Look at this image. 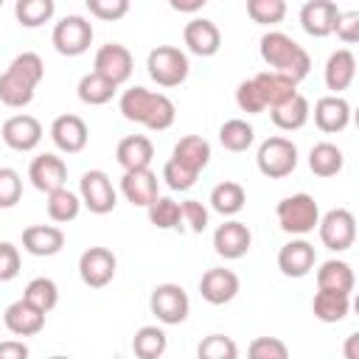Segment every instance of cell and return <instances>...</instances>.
Here are the masks:
<instances>
[{
    "mask_svg": "<svg viewBox=\"0 0 359 359\" xmlns=\"http://www.w3.org/2000/svg\"><path fill=\"white\" fill-rule=\"evenodd\" d=\"M353 76H356V56L348 48L334 50L325 62V87L334 90V95H337V93L351 87Z\"/></svg>",
    "mask_w": 359,
    "mask_h": 359,
    "instance_id": "25",
    "label": "cell"
},
{
    "mask_svg": "<svg viewBox=\"0 0 359 359\" xmlns=\"http://www.w3.org/2000/svg\"><path fill=\"white\" fill-rule=\"evenodd\" d=\"M180 210H182V222L188 224L191 233H202V230L208 227V208H205L202 202L185 199V202L180 205Z\"/></svg>",
    "mask_w": 359,
    "mask_h": 359,
    "instance_id": "51",
    "label": "cell"
},
{
    "mask_svg": "<svg viewBox=\"0 0 359 359\" xmlns=\"http://www.w3.org/2000/svg\"><path fill=\"white\" fill-rule=\"evenodd\" d=\"M121 191L135 208H149L157 194V174L151 168H129L121 177Z\"/></svg>",
    "mask_w": 359,
    "mask_h": 359,
    "instance_id": "18",
    "label": "cell"
},
{
    "mask_svg": "<svg viewBox=\"0 0 359 359\" xmlns=\"http://www.w3.org/2000/svg\"><path fill=\"white\" fill-rule=\"evenodd\" d=\"M3 323L6 328L14 334V337H36L42 328H45V311H39L36 306H31L25 297L14 300L6 314H3Z\"/></svg>",
    "mask_w": 359,
    "mask_h": 359,
    "instance_id": "19",
    "label": "cell"
},
{
    "mask_svg": "<svg viewBox=\"0 0 359 359\" xmlns=\"http://www.w3.org/2000/svg\"><path fill=\"white\" fill-rule=\"evenodd\" d=\"M317 233L323 247H328L331 252H345L356 241V219L348 208H334L325 216H320Z\"/></svg>",
    "mask_w": 359,
    "mask_h": 359,
    "instance_id": "5",
    "label": "cell"
},
{
    "mask_svg": "<svg viewBox=\"0 0 359 359\" xmlns=\"http://www.w3.org/2000/svg\"><path fill=\"white\" fill-rule=\"evenodd\" d=\"M317 264V252H314V244L303 241V238H294L289 244L280 247L278 252V269L286 275V278H306Z\"/></svg>",
    "mask_w": 359,
    "mask_h": 359,
    "instance_id": "17",
    "label": "cell"
},
{
    "mask_svg": "<svg viewBox=\"0 0 359 359\" xmlns=\"http://www.w3.org/2000/svg\"><path fill=\"white\" fill-rule=\"evenodd\" d=\"M238 275L224 266H213L199 278V294L210 306H224L238 294Z\"/></svg>",
    "mask_w": 359,
    "mask_h": 359,
    "instance_id": "11",
    "label": "cell"
},
{
    "mask_svg": "<svg viewBox=\"0 0 359 359\" xmlns=\"http://www.w3.org/2000/svg\"><path fill=\"white\" fill-rule=\"evenodd\" d=\"M339 8L334 0H309L303 8H300V25L309 36H328L334 31V20H337Z\"/></svg>",
    "mask_w": 359,
    "mask_h": 359,
    "instance_id": "22",
    "label": "cell"
},
{
    "mask_svg": "<svg viewBox=\"0 0 359 359\" xmlns=\"http://www.w3.org/2000/svg\"><path fill=\"white\" fill-rule=\"evenodd\" d=\"M171 157H174L177 163H182V165H188L191 171L199 174V171L210 163V143H208L202 135H185V137L177 140Z\"/></svg>",
    "mask_w": 359,
    "mask_h": 359,
    "instance_id": "27",
    "label": "cell"
},
{
    "mask_svg": "<svg viewBox=\"0 0 359 359\" xmlns=\"http://www.w3.org/2000/svg\"><path fill=\"white\" fill-rule=\"evenodd\" d=\"M345 359H359V334H351L345 342Z\"/></svg>",
    "mask_w": 359,
    "mask_h": 359,
    "instance_id": "55",
    "label": "cell"
},
{
    "mask_svg": "<svg viewBox=\"0 0 359 359\" xmlns=\"http://www.w3.org/2000/svg\"><path fill=\"white\" fill-rule=\"evenodd\" d=\"M0 135H3V143L8 149H14V151H31L42 140V123L34 115H25V112L22 115H11L3 123Z\"/></svg>",
    "mask_w": 359,
    "mask_h": 359,
    "instance_id": "12",
    "label": "cell"
},
{
    "mask_svg": "<svg viewBox=\"0 0 359 359\" xmlns=\"http://www.w3.org/2000/svg\"><path fill=\"white\" fill-rule=\"evenodd\" d=\"M314 123L325 135H337L351 123V104L337 93V95H323L314 104Z\"/></svg>",
    "mask_w": 359,
    "mask_h": 359,
    "instance_id": "20",
    "label": "cell"
},
{
    "mask_svg": "<svg viewBox=\"0 0 359 359\" xmlns=\"http://www.w3.org/2000/svg\"><path fill=\"white\" fill-rule=\"evenodd\" d=\"M151 157H154V146H151V140L146 135H126L118 143V149H115V160L121 163L123 171H129V168H149Z\"/></svg>",
    "mask_w": 359,
    "mask_h": 359,
    "instance_id": "26",
    "label": "cell"
},
{
    "mask_svg": "<svg viewBox=\"0 0 359 359\" xmlns=\"http://www.w3.org/2000/svg\"><path fill=\"white\" fill-rule=\"evenodd\" d=\"M252 137H255V132H252V126L247 123V121H241V118H230V121H224L222 123V129H219V143L227 149V151H247L250 146H252Z\"/></svg>",
    "mask_w": 359,
    "mask_h": 359,
    "instance_id": "36",
    "label": "cell"
},
{
    "mask_svg": "<svg viewBox=\"0 0 359 359\" xmlns=\"http://www.w3.org/2000/svg\"><path fill=\"white\" fill-rule=\"evenodd\" d=\"M250 244H252V233L244 222H224L216 227L213 233V250L216 255L227 258V261H236V258H244L250 252Z\"/></svg>",
    "mask_w": 359,
    "mask_h": 359,
    "instance_id": "13",
    "label": "cell"
},
{
    "mask_svg": "<svg viewBox=\"0 0 359 359\" xmlns=\"http://www.w3.org/2000/svg\"><path fill=\"white\" fill-rule=\"evenodd\" d=\"M258 171L269 180H283L297 168V146L289 137H266L258 146Z\"/></svg>",
    "mask_w": 359,
    "mask_h": 359,
    "instance_id": "4",
    "label": "cell"
},
{
    "mask_svg": "<svg viewBox=\"0 0 359 359\" xmlns=\"http://www.w3.org/2000/svg\"><path fill=\"white\" fill-rule=\"evenodd\" d=\"M20 272V250L11 241H0V280H11Z\"/></svg>",
    "mask_w": 359,
    "mask_h": 359,
    "instance_id": "52",
    "label": "cell"
},
{
    "mask_svg": "<svg viewBox=\"0 0 359 359\" xmlns=\"http://www.w3.org/2000/svg\"><path fill=\"white\" fill-rule=\"evenodd\" d=\"M132 67H135V62H132V53H129L126 45L107 42V45H101V48L95 50L93 70H95L98 76L109 79L112 84H123V81H129Z\"/></svg>",
    "mask_w": 359,
    "mask_h": 359,
    "instance_id": "10",
    "label": "cell"
},
{
    "mask_svg": "<svg viewBox=\"0 0 359 359\" xmlns=\"http://www.w3.org/2000/svg\"><path fill=\"white\" fill-rule=\"evenodd\" d=\"M79 210H81V196H76L65 185L48 194V216H50V222L67 224V222H73L79 216Z\"/></svg>",
    "mask_w": 359,
    "mask_h": 359,
    "instance_id": "33",
    "label": "cell"
},
{
    "mask_svg": "<svg viewBox=\"0 0 359 359\" xmlns=\"http://www.w3.org/2000/svg\"><path fill=\"white\" fill-rule=\"evenodd\" d=\"M205 3H208V0H168V6H171L174 11H180V14H194V11H199Z\"/></svg>",
    "mask_w": 359,
    "mask_h": 359,
    "instance_id": "54",
    "label": "cell"
},
{
    "mask_svg": "<svg viewBox=\"0 0 359 359\" xmlns=\"http://www.w3.org/2000/svg\"><path fill=\"white\" fill-rule=\"evenodd\" d=\"M353 283H356L353 269H351V264H345V261L331 258V261H325V264L317 269V289L353 292Z\"/></svg>",
    "mask_w": 359,
    "mask_h": 359,
    "instance_id": "31",
    "label": "cell"
},
{
    "mask_svg": "<svg viewBox=\"0 0 359 359\" xmlns=\"http://www.w3.org/2000/svg\"><path fill=\"white\" fill-rule=\"evenodd\" d=\"M118 258L107 247H87L79 258V278L90 289H101L115 278Z\"/></svg>",
    "mask_w": 359,
    "mask_h": 359,
    "instance_id": "9",
    "label": "cell"
},
{
    "mask_svg": "<svg viewBox=\"0 0 359 359\" xmlns=\"http://www.w3.org/2000/svg\"><path fill=\"white\" fill-rule=\"evenodd\" d=\"M342 149L323 140V143H314L311 151H309V168L317 174V177H337L342 171Z\"/></svg>",
    "mask_w": 359,
    "mask_h": 359,
    "instance_id": "29",
    "label": "cell"
},
{
    "mask_svg": "<svg viewBox=\"0 0 359 359\" xmlns=\"http://www.w3.org/2000/svg\"><path fill=\"white\" fill-rule=\"evenodd\" d=\"M174 118H177V107H174V101H171L168 95H163V93H154L143 126L151 129V132H163V129H168V126L174 123Z\"/></svg>",
    "mask_w": 359,
    "mask_h": 359,
    "instance_id": "42",
    "label": "cell"
},
{
    "mask_svg": "<svg viewBox=\"0 0 359 359\" xmlns=\"http://www.w3.org/2000/svg\"><path fill=\"white\" fill-rule=\"evenodd\" d=\"M50 140L59 151L65 154H79L87 140H90V132H87V123L79 118V115H59L53 123H50Z\"/></svg>",
    "mask_w": 359,
    "mask_h": 359,
    "instance_id": "16",
    "label": "cell"
},
{
    "mask_svg": "<svg viewBox=\"0 0 359 359\" xmlns=\"http://www.w3.org/2000/svg\"><path fill=\"white\" fill-rule=\"evenodd\" d=\"M149 222L157 227V230H177L182 224V210H180V202L168 199V196H157L151 205H149Z\"/></svg>",
    "mask_w": 359,
    "mask_h": 359,
    "instance_id": "40",
    "label": "cell"
},
{
    "mask_svg": "<svg viewBox=\"0 0 359 359\" xmlns=\"http://www.w3.org/2000/svg\"><path fill=\"white\" fill-rule=\"evenodd\" d=\"M275 216H278V224H280L283 233L306 236V233H311L317 227L320 208H317L314 196H309V194H292V196H286V199L278 202Z\"/></svg>",
    "mask_w": 359,
    "mask_h": 359,
    "instance_id": "2",
    "label": "cell"
},
{
    "mask_svg": "<svg viewBox=\"0 0 359 359\" xmlns=\"http://www.w3.org/2000/svg\"><path fill=\"white\" fill-rule=\"evenodd\" d=\"M252 79H255V84H258L266 107H278L280 101H286V98H292L297 93V84L289 76L278 73V70H264V73H258Z\"/></svg>",
    "mask_w": 359,
    "mask_h": 359,
    "instance_id": "28",
    "label": "cell"
},
{
    "mask_svg": "<svg viewBox=\"0 0 359 359\" xmlns=\"http://www.w3.org/2000/svg\"><path fill=\"white\" fill-rule=\"evenodd\" d=\"M84 3H87L90 14L104 22H115L129 14V0H84Z\"/></svg>",
    "mask_w": 359,
    "mask_h": 359,
    "instance_id": "49",
    "label": "cell"
},
{
    "mask_svg": "<svg viewBox=\"0 0 359 359\" xmlns=\"http://www.w3.org/2000/svg\"><path fill=\"white\" fill-rule=\"evenodd\" d=\"M149 309L151 314L165 323V325H180L188 320V311H191V300H188V292L180 286V283H160L151 289V297H149Z\"/></svg>",
    "mask_w": 359,
    "mask_h": 359,
    "instance_id": "6",
    "label": "cell"
},
{
    "mask_svg": "<svg viewBox=\"0 0 359 359\" xmlns=\"http://www.w3.org/2000/svg\"><path fill=\"white\" fill-rule=\"evenodd\" d=\"M151 98L154 93L146 90V87H129L123 95H121V115L132 123H143L146 121V112L151 107Z\"/></svg>",
    "mask_w": 359,
    "mask_h": 359,
    "instance_id": "39",
    "label": "cell"
},
{
    "mask_svg": "<svg viewBox=\"0 0 359 359\" xmlns=\"http://www.w3.org/2000/svg\"><path fill=\"white\" fill-rule=\"evenodd\" d=\"M261 59L272 70L289 76L294 84L303 81L309 76V70H311V56L306 53V48L297 45L283 31H269V34L261 36Z\"/></svg>",
    "mask_w": 359,
    "mask_h": 359,
    "instance_id": "1",
    "label": "cell"
},
{
    "mask_svg": "<svg viewBox=\"0 0 359 359\" xmlns=\"http://www.w3.org/2000/svg\"><path fill=\"white\" fill-rule=\"evenodd\" d=\"M244 202H247V194H244V188H241L238 182H233V180H224V182H219V185L210 191V208H213L216 213H222V216H236V213L244 208Z\"/></svg>",
    "mask_w": 359,
    "mask_h": 359,
    "instance_id": "32",
    "label": "cell"
},
{
    "mask_svg": "<svg viewBox=\"0 0 359 359\" xmlns=\"http://www.w3.org/2000/svg\"><path fill=\"white\" fill-rule=\"evenodd\" d=\"M311 311L320 323H342L351 311V292L320 289L311 300Z\"/></svg>",
    "mask_w": 359,
    "mask_h": 359,
    "instance_id": "24",
    "label": "cell"
},
{
    "mask_svg": "<svg viewBox=\"0 0 359 359\" xmlns=\"http://www.w3.org/2000/svg\"><path fill=\"white\" fill-rule=\"evenodd\" d=\"M56 11V0H17L14 17L22 28H39L45 25Z\"/></svg>",
    "mask_w": 359,
    "mask_h": 359,
    "instance_id": "34",
    "label": "cell"
},
{
    "mask_svg": "<svg viewBox=\"0 0 359 359\" xmlns=\"http://www.w3.org/2000/svg\"><path fill=\"white\" fill-rule=\"evenodd\" d=\"M0 6H3V0H0Z\"/></svg>",
    "mask_w": 359,
    "mask_h": 359,
    "instance_id": "56",
    "label": "cell"
},
{
    "mask_svg": "<svg viewBox=\"0 0 359 359\" xmlns=\"http://www.w3.org/2000/svg\"><path fill=\"white\" fill-rule=\"evenodd\" d=\"M247 353L252 359H286L289 356V348L278 339V337H255L247 348Z\"/></svg>",
    "mask_w": 359,
    "mask_h": 359,
    "instance_id": "48",
    "label": "cell"
},
{
    "mask_svg": "<svg viewBox=\"0 0 359 359\" xmlns=\"http://www.w3.org/2000/svg\"><path fill=\"white\" fill-rule=\"evenodd\" d=\"M165 345H168L165 331L157 328V325H143L132 337V351L140 359H157V356H163L165 353Z\"/></svg>",
    "mask_w": 359,
    "mask_h": 359,
    "instance_id": "35",
    "label": "cell"
},
{
    "mask_svg": "<svg viewBox=\"0 0 359 359\" xmlns=\"http://www.w3.org/2000/svg\"><path fill=\"white\" fill-rule=\"evenodd\" d=\"M28 180H31V185H34L36 191L50 194V191H56V188H62V185L67 182V165H65L62 157L45 151V154H39V157L31 160V165H28Z\"/></svg>",
    "mask_w": 359,
    "mask_h": 359,
    "instance_id": "15",
    "label": "cell"
},
{
    "mask_svg": "<svg viewBox=\"0 0 359 359\" xmlns=\"http://www.w3.org/2000/svg\"><path fill=\"white\" fill-rule=\"evenodd\" d=\"M196 353H199V359H236L238 356V348H236V342L230 337L210 334V337H205L199 342Z\"/></svg>",
    "mask_w": 359,
    "mask_h": 359,
    "instance_id": "44",
    "label": "cell"
},
{
    "mask_svg": "<svg viewBox=\"0 0 359 359\" xmlns=\"http://www.w3.org/2000/svg\"><path fill=\"white\" fill-rule=\"evenodd\" d=\"M6 70H11L17 79L28 81L31 87H39V81L45 79V62H42L39 53H34V50H25V53L14 56Z\"/></svg>",
    "mask_w": 359,
    "mask_h": 359,
    "instance_id": "41",
    "label": "cell"
},
{
    "mask_svg": "<svg viewBox=\"0 0 359 359\" xmlns=\"http://www.w3.org/2000/svg\"><path fill=\"white\" fill-rule=\"evenodd\" d=\"M22 196V180L14 168L0 165V208H14Z\"/></svg>",
    "mask_w": 359,
    "mask_h": 359,
    "instance_id": "47",
    "label": "cell"
},
{
    "mask_svg": "<svg viewBox=\"0 0 359 359\" xmlns=\"http://www.w3.org/2000/svg\"><path fill=\"white\" fill-rule=\"evenodd\" d=\"M247 14L258 25H278L286 17V0H247Z\"/></svg>",
    "mask_w": 359,
    "mask_h": 359,
    "instance_id": "43",
    "label": "cell"
},
{
    "mask_svg": "<svg viewBox=\"0 0 359 359\" xmlns=\"http://www.w3.org/2000/svg\"><path fill=\"white\" fill-rule=\"evenodd\" d=\"M196 171H191L188 165H182V163H177L174 157L163 165V180H165V185L171 188V191H191L194 185H196Z\"/></svg>",
    "mask_w": 359,
    "mask_h": 359,
    "instance_id": "46",
    "label": "cell"
},
{
    "mask_svg": "<svg viewBox=\"0 0 359 359\" xmlns=\"http://www.w3.org/2000/svg\"><path fill=\"white\" fill-rule=\"evenodd\" d=\"M62 247H65V233L56 224H31L22 230V250L36 258H50L62 252Z\"/></svg>",
    "mask_w": 359,
    "mask_h": 359,
    "instance_id": "21",
    "label": "cell"
},
{
    "mask_svg": "<svg viewBox=\"0 0 359 359\" xmlns=\"http://www.w3.org/2000/svg\"><path fill=\"white\" fill-rule=\"evenodd\" d=\"M50 42L62 56H81L93 45V22L87 17L70 14L53 25Z\"/></svg>",
    "mask_w": 359,
    "mask_h": 359,
    "instance_id": "7",
    "label": "cell"
},
{
    "mask_svg": "<svg viewBox=\"0 0 359 359\" xmlns=\"http://www.w3.org/2000/svg\"><path fill=\"white\" fill-rule=\"evenodd\" d=\"M22 297H25L31 306H36L39 311L48 314V311H53L56 303H59V286H56L50 278H34V280H28Z\"/></svg>",
    "mask_w": 359,
    "mask_h": 359,
    "instance_id": "38",
    "label": "cell"
},
{
    "mask_svg": "<svg viewBox=\"0 0 359 359\" xmlns=\"http://www.w3.org/2000/svg\"><path fill=\"white\" fill-rule=\"evenodd\" d=\"M309 115H311L309 98L300 95V93H294L292 98L280 101L278 107H269V118H272V123H275L278 129H283V132H294V129L306 126Z\"/></svg>",
    "mask_w": 359,
    "mask_h": 359,
    "instance_id": "23",
    "label": "cell"
},
{
    "mask_svg": "<svg viewBox=\"0 0 359 359\" xmlns=\"http://www.w3.org/2000/svg\"><path fill=\"white\" fill-rule=\"evenodd\" d=\"M146 67H149L151 81H157L160 87H180L188 79V70H191L185 50H180L174 45H157L149 53Z\"/></svg>",
    "mask_w": 359,
    "mask_h": 359,
    "instance_id": "3",
    "label": "cell"
},
{
    "mask_svg": "<svg viewBox=\"0 0 359 359\" xmlns=\"http://www.w3.org/2000/svg\"><path fill=\"white\" fill-rule=\"evenodd\" d=\"M345 45L359 42V11H339L334 20V31Z\"/></svg>",
    "mask_w": 359,
    "mask_h": 359,
    "instance_id": "50",
    "label": "cell"
},
{
    "mask_svg": "<svg viewBox=\"0 0 359 359\" xmlns=\"http://www.w3.org/2000/svg\"><path fill=\"white\" fill-rule=\"evenodd\" d=\"M115 90H118V84H112L109 79L98 76L95 70H93V73H87V76H81V79H79V87H76L79 101H81V104H87V107H101V104L112 101Z\"/></svg>",
    "mask_w": 359,
    "mask_h": 359,
    "instance_id": "30",
    "label": "cell"
},
{
    "mask_svg": "<svg viewBox=\"0 0 359 359\" xmlns=\"http://www.w3.org/2000/svg\"><path fill=\"white\" fill-rule=\"evenodd\" d=\"M182 39H185V48L194 56H202V59L219 53V48H222V31H219V25L213 20H205V17H194L185 25Z\"/></svg>",
    "mask_w": 359,
    "mask_h": 359,
    "instance_id": "14",
    "label": "cell"
},
{
    "mask_svg": "<svg viewBox=\"0 0 359 359\" xmlns=\"http://www.w3.org/2000/svg\"><path fill=\"white\" fill-rule=\"evenodd\" d=\"M34 90H36V87H31L28 81L17 79L11 70L0 73V101H3L6 107L20 109V107L31 104V101H34Z\"/></svg>",
    "mask_w": 359,
    "mask_h": 359,
    "instance_id": "37",
    "label": "cell"
},
{
    "mask_svg": "<svg viewBox=\"0 0 359 359\" xmlns=\"http://www.w3.org/2000/svg\"><path fill=\"white\" fill-rule=\"evenodd\" d=\"M25 356H28V345L22 339L0 342V359H25Z\"/></svg>",
    "mask_w": 359,
    "mask_h": 359,
    "instance_id": "53",
    "label": "cell"
},
{
    "mask_svg": "<svg viewBox=\"0 0 359 359\" xmlns=\"http://www.w3.org/2000/svg\"><path fill=\"white\" fill-rule=\"evenodd\" d=\"M79 196H81V205L95 213V216H104V213H112L115 205H118V194L112 188V180L93 168V171H84L81 180H79Z\"/></svg>",
    "mask_w": 359,
    "mask_h": 359,
    "instance_id": "8",
    "label": "cell"
},
{
    "mask_svg": "<svg viewBox=\"0 0 359 359\" xmlns=\"http://www.w3.org/2000/svg\"><path fill=\"white\" fill-rule=\"evenodd\" d=\"M236 104H238V109L247 112V115H258V112L266 109L264 95H261L255 79H244V81L236 87Z\"/></svg>",
    "mask_w": 359,
    "mask_h": 359,
    "instance_id": "45",
    "label": "cell"
}]
</instances>
